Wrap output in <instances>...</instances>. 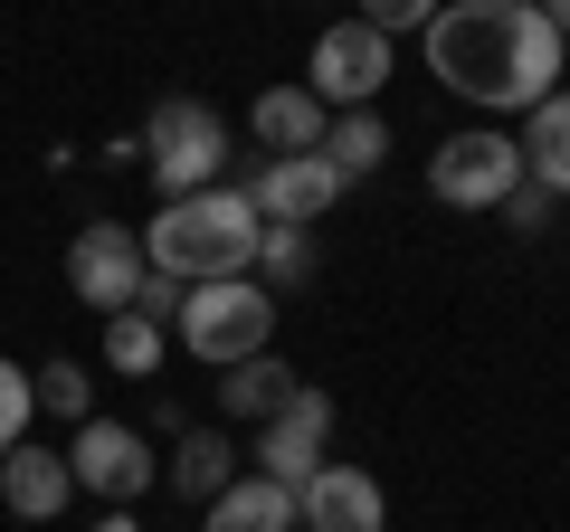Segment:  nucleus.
Returning a JSON list of instances; mask_svg holds the SVG:
<instances>
[{
    "mask_svg": "<svg viewBox=\"0 0 570 532\" xmlns=\"http://www.w3.org/2000/svg\"><path fill=\"white\" fill-rule=\"evenodd\" d=\"M419 39H428V77L466 105H494V115H532L570 67V39L532 0H448Z\"/></svg>",
    "mask_w": 570,
    "mask_h": 532,
    "instance_id": "obj_1",
    "label": "nucleus"
},
{
    "mask_svg": "<svg viewBox=\"0 0 570 532\" xmlns=\"http://www.w3.org/2000/svg\"><path fill=\"white\" fill-rule=\"evenodd\" d=\"M257 238H266V219L247 209V190L209 181V190L163 200V219L142 228V266L153 276H181V286H209V276H247L257 266Z\"/></svg>",
    "mask_w": 570,
    "mask_h": 532,
    "instance_id": "obj_2",
    "label": "nucleus"
},
{
    "mask_svg": "<svg viewBox=\"0 0 570 532\" xmlns=\"http://www.w3.org/2000/svg\"><path fill=\"white\" fill-rule=\"evenodd\" d=\"M171 333H181L190 362L228 371V362H247V352L276 343V295H266L257 276H209V286L181 295V324H171Z\"/></svg>",
    "mask_w": 570,
    "mask_h": 532,
    "instance_id": "obj_3",
    "label": "nucleus"
},
{
    "mask_svg": "<svg viewBox=\"0 0 570 532\" xmlns=\"http://www.w3.org/2000/svg\"><path fill=\"white\" fill-rule=\"evenodd\" d=\"M142 171H153V190H163V200L228 181V124H219V105L163 96V105H153V124H142Z\"/></svg>",
    "mask_w": 570,
    "mask_h": 532,
    "instance_id": "obj_4",
    "label": "nucleus"
},
{
    "mask_svg": "<svg viewBox=\"0 0 570 532\" xmlns=\"http://www.w3.org/2000/svg\"><path fill=\"white\" fill-rule=\"evenodd\" d=\"M523 181V144L475 124V134H448V144L428 152V190L448 209H504V190Z\"/></svg>",
    "mask_w": 570,
    "mask_h": 532,
    "instance_id": "obj_5",
    "label": "nucleus"
},
{
    "mask_svg": "<svg viewBox=\"0 0 570 532\" xmlns=\"http://www.w3.org/2000/svg\"><path fill=\"white\" fill-rule=\"evenodd\" d=\"M305 86H314L324 115L371 105V96L390 86V39H381L371 20H324V39H314V58H305Z\"/></svg>",
    "mask_w": 570,
    "mask_h": 532,
    "instance_id": "obj_6",
    "label": "nucleus"
},
{
    "mask_svg": "<svg viewBox=\"0 0 570 532\" xmlns=\"http://www.w3.org/2000/svg\"><path fill=\"white\" fill-rule=\"evenodd\" d=\"M142 276H153V266H142V228H124V219H86L77 238H67V295H77V305L124 314Z\"/></svg>",
    "mask_w": 570,
    "mask_h": 532,
    "instance_id": "obj_7",
    "label": "nucleus"
},
{
    "mask_svg": "<svg viewBox=\"0 0 570 532\" xmlns=\"http://www.w3.org/2000/svg\"><path fill=\"white\" fill-rule=\"evenodd\" d=\"M238 190H247V209H257L266 228H314V219H324V209L343 200L352 181L324 162V152H266V162L247 171Z\"/></svg>",
    "mask_w": 570,
    "mask_h": 532,
    "instance_id": "obj_8",
    "label": "nucleus"
},
{
    "mask_svg": "<svg viewBox=\"0 0 570 532\" xmlns=\"http://www.w3.org/2000/svg\"><path fill=\"white\" fill-rule=\"evenodd\" d=\"M67 475H77V494H105V504H134V494H153V447H142V428H124V418H77V437H67Z\"/></svg>",
    "mask_w": 570,
    "mask_h": 532,
    "instance_id": "obj_9",
    "label": "nucleus"
},
{
    "mask_svg": "<svg viewBox=\"0 0 570 532\" xmlns=\"http://www.w3.org/2000/svg\"><path fill=\"white\" fill-rule=\"evenodd\" d=\"M295 532H390V494L371 466H314L295 485Z\"/></svg>",
    "mask_w": 570,
    "mask_h": 532,
    "instance_id": "obj_10",
    "label": "nucleus"
},
{
    "mask_svg": "<svg viewBox=\"0 0 570 532\" xmlns=\"http://www.w3.org/2000/svg\"><path fill=\"white\" fill-rule=\"evenodd\" d=\"M324 437H333V400L305 381V390H295V400H285V410L257 428V475H276V485H305V475L324 466Z\"/></svg>",
    "mask_w": 570,
    "mask_h": 532,
    "instance_id": "obj_11",
    "label": "nucleus"
},
{
    "mask_svg": "<svg viewBox=\"0 0 570 532\" xmlns=\"http://www.w3.org/2000/svg\"><path fill=\"white\" fill-rule=\"evenodd\" d=\"M0 504L20 513V523H58L67 504H77V475H67V447H10L0 456Z\"/></svg>",
    "mask_w": 570,
    "mask_h": 532,
    "instance_id": "obj_12",
    "label": "nucleus"
},
{
    "mask_svg": "<svg viewBox=\"0 0 570 532\" xmlns=\"http://www.w3.org/2000/svg\"><path fill=\"white\" fill-rule=\"evenodd\" d=\"M200 532H295V485H276V475L238 466L219 494L200 504Z\"/></svg>",
    "mask_w": 570,
    "mask_h": 532,
    "instance_id": "obj_13",
    "label": "nucleus"
},
{
    "mask_svg": "<svg viewBox=\"0 0 570 532\" xmlns=\"http://www.w3.org/2000/svg\"><path fill=\"white\" fill-rule=\"evenodd\" d=\"M324 105H314V86H266L257 105H247V134H257L266 152H324Z\"/></svg>",
    "mask_w": 570,
    "mask_h": 532,
    "instance_id": "obj_14",
    "label": "nucleus"
},
{
    "mask_svg": "<svg viewBox=\"0 0 570 532\" xmlns=\"http://www.w3.org/2000/svg\"><path fill=\"white\" fill-rule=\"evenodd\" d=\"M513 144H523V171H532V181H542L551 200H570V86H551V96L532 105Z\"/></svg>",
    "mask_w": 570,
    "mask_h": 532,
    "instance_id": "obj_15",
    "label": "nucleus"
},
{
    "mask_svg": "<svg viewBox=\"0 0 570 532\" xmlns=\"http://www.w3.org/2000/svg\"><path fill=\"white\" fill-rule=\"evenodd\" d=\"M295 390H305V381H295L276 352H247V362H228V371H219V410H228V418H247V428H266V418H276Z\"/></svg>",
    "mask_w": 570,
    "mask_h": 532,
    "instance_id": "obj_16",
    "label": "nucleus"
},
{
    "mask_svg": "<svg viewBox=\"0 0 570 532\" xmlns=\"http://www.w3.org/2000/svg\"><path fill=\"white\" fill-rule=\"evenodd\" d=\"M324 162L343 171V181H371V171L390 162V124H381V105H352V115L324 124Z\"/></svg>",
    "mask_w": 570,
    "mask_h": 532,
    "instance_id": "obj_17",
    "label": "nucleus"
},
{
    "mask_svg": "<svg viewBox=\"0 0 570 532\" xmlns=\"http://www.w3.org/2000/svg\"><path fill=\"white\" fill-rule=\"evenodd\" d=\"M228 475H238V447H228V428H190L181 447H171V494H181V504H209Z\"/></svg>",
    "mask_w": 570,
    "mask_h": 532,
    "instance_id": "obj_18",
    "label": "nucleus"
},
{
    "mask_svg": "<svg viewBox=\"0 0 570 532\" xmlns=\"http://www.w3.org/2000/svg\"><path fill=\"white\" fill-rule=\"evenodd\" d=\"M105 362H115L124 381H153V371L171 362V333L153 324V314H134V305H124V314H105Z\"/></svg>",
    "mask_w": 570,
    "mask_h": 532,
    "instance_id": "obj_19",
    "label": "nucleus"
},
{
    "mask_svg": "<svg viewBox=\"0 0 570 532\" xmlns=\"http://www.w3.org/2000/svg\"><path fill=\"white\" fill-rule=\"evenodd\" d=\"M247 276H257L266 295H295L314 276V228H266L257 238V266H247Z\"/></svg>",
    "mask_w": 570,
    "mask_h": 532,
    "instance_id": "obj_20",
    "label": "nucleus"
},
{
    "mask_svg": "<svg viewBox=\"0 0 570 532\" xmlns=\"http://www.w3.org/2000/svg\"><path fill=\"white\" fill-rule=\"evenodd\" d=\"M29 390H39V410H58V418H96V381H86V362L29 371Z\"/></svg>",
    "mask_w": 570,
    "mask_h": 532,
    "instance_id": "obj_21",
    "label": "nucleus"
},
{
    "mask_svg": "<svg viewBox=\"0 0 570 532\" xmlns=\"http://www.w3.org/2000/svg\"><path fill=\"white\" fill-rule=\"evenodd\" d=\"M29 418H39V390H29V371H20V362H0V456L29 437Z\"/></svg>",
    "mask_w": 570,
    "mask_h": 532,
    "instance_id": "obj_22",
    "label": "nucleus"
},
{
    "mask_svg": "<svg viewBox=\"0 0 570 532\" xmlns=\"http://www.w3.org/2000/svg\"><path fill=\"white\" fill-rule=\"evenodd\" d=\"M438 10H448V0H362L352 20H371V29H381V39H400V29H428V20H438Z\"/></svg>",
    "mask_w": 570,
    "mask_h": 532,
    "instance_id": "obj_23",
    "label": "nucleus"
},
{
    "mask_svg": "<svg viewBox=\"0 0 570 532\" xmlns=\"http://www.w3.org/2000/svg\"><path fill=\"white\" fill-rule=\"evenodd\" d=\"M504 228H523V238H542V228H551V190L532 181V171L504 190Z\"/></svg>",
    "mask_w": 570,
    "mask_h": 532,
    "instance_id": "obj_24",
    "label": "nucleus"
},
{
    "mask_svg": "<svg viewBox=\"0 0 570 532\" xmlns=\"http://www.w3.org/2000/svg\"><path fill=\"white\" fill-rule=\"evenodd\" d=\"M181 295H190L181 276H142V286H134V314H153V324L171 333V324H181Z\"/></svg>",
    "mask_w": 570,
    "mask_h": 532,
    "instance_id": "obj_25",
    "label": "nucleus"
},
{
    "mask_svg": "<svg viewBox=\"0 0 570 532\" xmlns=\"http://www.w3.org/2000/svg\"><path fill=\"white\" fill-rule=\"evenodd\" d=\"M532 10H542V20H551V29L570 39V0H532Z\"/></svg>",
    "mask_w": 570,
    "mask_h": 532,
    "instance_id": "obj_26",
    "label": "nucleus"
},
{
    "mask_svg": "<svg viewBox=\"0 0 570 532\" xmlns=\"http://www.w3.org/2000/svg\"><path fill=\"white\" fill-rule=\"evenodd\" d=\"M96 532H142V523H134V513H124V504H115V513H105V523H96Z\"/></svg>",
    "mask_w": 570,
    "mask_h": 532,
    "instance_id": "obj_27",
    "label": "nucleus"
}]
</instances>
